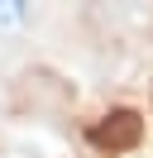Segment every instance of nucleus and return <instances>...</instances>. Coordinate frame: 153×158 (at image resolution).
<instances>
[{
	"label": "nucleus",
	"instance_id": "obj_1",
	"mask_svg": "<svg viewBox=\"0 0 153 158\" xmlns=\"http://www.w3.org/2000/svg\"><path fill=\"white\" fill-rule=\"evenodd\" d=\"M29 19H34V0H0V39L29 29Z\"/></svg>",
	"mask_w": 153,
	"mask_h": 158
},
{
	"label": "nucleus",
	"instance_id": "obj_2",
	"mask_svg": "<svg viewBox=\"0 0 153 158\" xmlns=\"http://www.w3.org/2000/svg\"><path fill=\"white\" fill-rule=\"evenodd\" d=\"M105 125H110V129H101L105 144H134V139H139V115H134V110H120V115H110Z\"/></svg>",
	"mask_w": 153,
	"mask_h": 158
}]
</instances>
